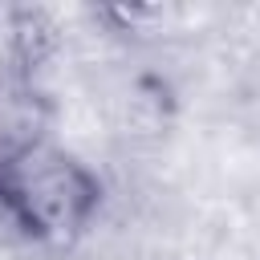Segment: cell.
I'll return each instance as SVG.
<instances>
[{
  "label": "cell",
  "instance_id": "obj_1",
  "mask_svg": "<svg viewBox=\"0 0 260 260\" xmlns=\"http://www.w3.org/2000/svg\"><path fill=\"white\" fill-rule=\"evenodd\" d=\"M102 199L98 171L57 142L37 138L0 162V215L37 244H77L93 228Z\"/></svg>",
  "mask_w": 260,
  "mask_h": 260
},
{
  "label": "cell",
  "instance_id": "obj_2",
  "mask_svg": "<svg viewBox=\"0 0 260 260\" xmlns=\"http://www.w3.org/2000/svg\"><path fill=\"white\" fill-rule=\"evenodd\" d=\"M65 32L45 8H16L8 16V53L20 61V69H41L57 57Z\"/></svg>",
  "mask_w": 260,
  "mask_h": 260
}]
</instances>
